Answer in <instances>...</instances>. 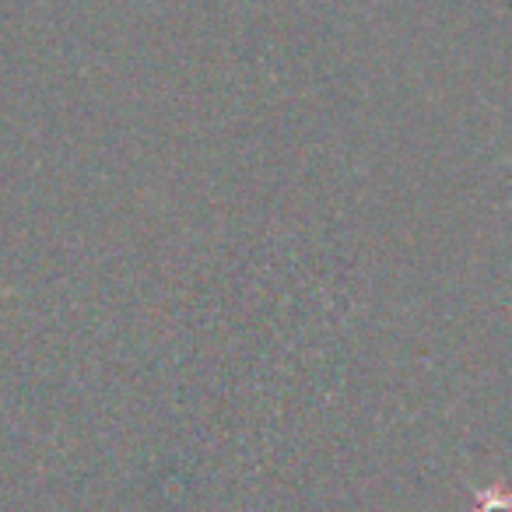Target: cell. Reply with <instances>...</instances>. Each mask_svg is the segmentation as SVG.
I'll return each mask as SVG.
<instances>
[{"mask_svg":"<svg viewBox=\"0 0 512 512\" xmlns=\"http://www.w3.org/2000/svg\"><path fill=\"white\" fill-rule=\"evenodd\" d=\"M474 512H512V491L481 488L477 491V509Z\"/></svg>","mask_w":512,"mask_h":512,"instance_id":"obj_1","label":"cell"}]
</instances>
